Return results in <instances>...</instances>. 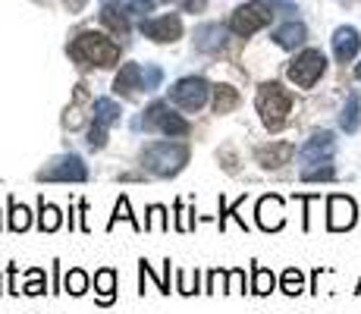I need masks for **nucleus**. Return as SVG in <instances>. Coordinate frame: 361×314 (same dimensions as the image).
<instances>
[{
    "label": "nucleus",
    "mask_w": 361,
    "mask_h": 314,
    "mask_svg": "<svg viewBox=\"0 0 361 314\" xmlns=\"http://www.w3.org/2000/svg\"><path fill=\"white\" fill-rule=\"evenodd\" d=\"M120 220H129L135 233H142V229H145V223H138V220H135V214H132V207H129V198H126V195H120V201H116V207H114V217H110L107 229H114Z\"/></svg>",
    "instance_id": "bb28decb"
},
{
    "label": "nucleus",
    "mask_w": 361,
    "mask_h": 314,
    "mask_svg": "<svg viewBox=\"0 0 361 314\" xmlns=\"http://www.w3.org/2000/svg\"><path fill=\"white\" fill-rule=\"evenodd\" d=\"M185 164H189V145L173 142V138H166V142H151V145H145V151H142V167L151 176L170 179V176H176Z\"/></svg>",
    "instance_id": "f03ea898"
},
{
    "label": "nucleus",
    "mask_w": 361,
    "mask_h": 314,
    "mask_svg": "<svg viewBox=\"0 0 361 314\" xmlns=\"http://www.w3.org/2000/svg\"><path fill=\"white\" fill-rule=\"evenodd\" d=\"M138 274H142V280H154L157 289H161L164 296H170V258L164 261V274H161V277H157L154 270H151V264L142 258V261H138Z\"/></svg>",
    "instance_id": "393cba45"
},
{
    "label": "nucleus",
    "mask_w": 361,
    "mask_h": 314,
    "mask_svg": "<svg viewBox=\"0 0 361 314\" xmlns=\"http://www.w3.org/2000/svg\"><path fill=\"white\" fill-rule=\"evenodd\" d=\"M192 214L195 211H185L183 201H176V229L179 233H189L192 227H195V220H192Z\"/></svg>",
    "instance_id": "e433bc0d"
},
{
    "label": "nucleus",
    "mask_w": 361,
    "mask_h": 314,
    "mask_svg": "<svg viewBox=\"0 0 361 314\" xmlns=\"http://www.w3.org/2000/svg\"><path fill=\"white\" fill-rule=\"evenodd\" d=\"M358 220V207L349 195H330L327 198V229L330 233H345Z\"/></svg>",
    "instance_id": "9d476101"
},
{
    "label": "nucleus",
    "mask_w": 361,
    "mask_h": 314,
    "mask_svg": "<svg viewBox=\"0 0 361 314\" xmlns=\"http://www.w3.org/2000/svg\"><path fill=\"white\" fill-rule=\"evenodd\" d=\"M129 10L132 13H142V16H145V13L154 10V0H129Z\"/></svg>",
    "instance_id": "58836bf2"
},
{
    "label": "nucleus",
    "mask_w": 361,
    "mask_h": 314,
    "mask_svg": "<svg viewBox=\"0 0 361 314\" xmlns=\"http://www.w3.org/2000/svg\"><path fill=\"white\" fill-rule=\"evenodd\" d=\"M305 38H308V29H305L302 23H286V25H280V29L274 32V41L283 47V51H295V47H302L305 44Z\"/></svg>",
    "instance_id": "f3484780"
},
{
    "label": "nucleus",
    "mask_w": 361,
    "mask_h": 314,
    "mask_svg": "<svg viewBox=\"0 0 361 314\" xmlns=\"http://www.w3.org/2000/svg\"><path fill=\"white\" fill-rule=\"evenodd\" d=\"M324 73H327V57H324L317 47H308V51H302L298 57L286 66V76L289 82L298 88H314L317 82L324 79Z\"/></svg>",
    "instance_id": "423d86ee"
},
{
    "label": "nucleus",
    "mask_w": 361,
    "mask_h": 314,
    "mask_svg": "<svg viewBox=\"0 0 361 314\" xmlns=\"http://www.w3.org/2000/svg\"><path fill=\"white\" fill-rule=\"evenodd\" d=\"M336 176V167L330 164V160H324V164H314V167H305L302 170V179L305 183H327V179Z\"/></svg>",
    "instance_id": "c85d7f7f"
},
{
    "label": "nucleus",
    "mask_w": 361,
    "mask_h": 314,
    "mask_svg": "<svg viewBox=\"0 0 361 314\" xmlns=\"http://www.w3.org/2000/svg\"><path fill=\"white\" fill-rule=\"evenodd\" d=\"M358 51H361L358 29H352V25H339V29L333 32V57H336V63H352L358 57Z\"/></svg>",
    "instance_id": "f8f14e48"
},
{
    "label": "nucleus",
    "mask_w": 361,
    "mask_h": 314,
    "mask_svg": "<svg viewBox=\"0 0 361 314\" xmlns=\"http://www.w3.org/2000/svg\"><path fill=\"white\" fill-rule=\"evenodd\" d=\"M274 289H276L274 270H267V267H261V264H255V267H252V292H255V296H270Z\"/></svg>",
    "instance_id": "b1692460"
},
{
    "label": "nucleus",
    "mask_w": 361,
    "mask_h": 314,
    "mask_svg": "<svg viewBox=\"0 0 361 314\" xmlns=\"http://www.w3.org/2000/svg\"><path fill=\"white\" fill-rule=\"evenodd\" d=\"M85 145L92 151H101L104 145H107V126H101V123L92 120V126H88V132H85Z\"/></svg>",
    "instance_id": "473e14b6"
},
{
    "label": "nucleus",
    "mask_w": 361,
    "mask_h": 314,
    "mask_svg": "<svg viewBox=\"0 0 361 314\" xmlns=\"http://www.w3.org/2000/svg\"><path fill=\"white\" fill-rule=\"evenodd\" d=\"M293 157H295V145H289V142H270L255 151V160H258L264 170H276V167L289 164Z\"/></svg>",
    "instance_id": "4468645a"
},
{
    "label": "nucleus",
    "mask_w": 361,
    "mask_h": 314,
    "mask_svg": "<svg viewBox=\"0 0 361 314\" xmlns=\"http://www.w3.org/2000/svg\"><path fill=\"white\" fill-rule=\"evenodd\" d=\"M183 10L185 13H201V10H207V0H183Z\"/></svg>",
    "instance_id": "ea45409f"
},
{
    "label": "nucleus",
    "mask_w": 361,
    "mask_h": 314,
    "mask_svg": "<svg viewBox=\"0 0 361 314\" xmlns=\"http://www.w3.org/2000/svg\"><path fill=\"white\" fill-rule=\"evenodd\" d=\"M94 289H98V305H114L116 298V270L101 267L94 274Z\"/></svg>",
    "instance_id": "6ab92c4d"
},
{
    "label": "nucleus",
    "mask_w": 361,
    "mask_h": 314,
    "mask_svg": "<svg viewBox=\"0 0 361 314\" xmlns=\"http://www.w3.org/2000/svg\"><path fill=\"white\" fill-rule=\"evenodd\" d=\"M226 274H230V270H211L204 292H226Z\"/></svg>",
    "instance_id": "c9c22d12"
},
{
    "label": "nucleus",
    "mask_w": 361,
    "mask_h": 314,
    "mask_svg": "<svg viewBox=\"0 0 361 314\" xmlns=\"http://www.w3.org/2000/svg\"><path fill=\"white\" fill-rule=\"evenodd\" d=\"M138 32L145 38L157 41V44H173V41L183 38V19L176 13H166V16H157V19H142Z\"/></svg>",
    "instance_id": "1a4fd4ad"
},
{
    "label": "nucleus",
    "mask_w": 361,
    "mask_h": 314,
    "mask_svg": "<svg viewBox=\"0 0 361 314\" xmlns=\"http://www.w3.org/2000/svg\"><path fill=\"white\" fill-rule=\"evenodd\" d=\"M120 116H123V110H120V104H116L114 97H94L92 101V120L94 123L114 126V123H120Z\"/></svg>",
    "instance_id": "a211bd4d"
},
{
    "label": "nucleus",
    "mask_w": 361,
    "mask_h": 314,
    "mask_svg": "<svg viewBox=\"0 0 361 314\" xmlns=\"http://www.w3.org/2000/svg\"><path fill=\"white\" fill-rule=\"evenodd\" d=\"M226 292H245V270L242 267L226 274Z\"/></svg>",
    "instance_id": "4c0bfd02"
},
{
    "label": "nucleus",
    "mask_w": 361,
    "mask_h": 314,
    "mask_svg": "<svg viewBox=\"0 0 361 314\" xmlns=\"http://www.w3.org/2000/svg\"><path fill=\"white\" fill-rule=\"evenodd\" d=\"M355 79L361 82V63H358V66H355Z\"/></svg>",
    "instance_id": "a19ab883"
},
{
    "label": "nucleus",
    "mask_w": 361,
    "mask_h": 314,
    "mask_svg": "<svg viewBox=\"0 0 361 314\" xmlns=\"http://www.w3.org/2000/svg\"><path fill=\"white\" fill-rule=\"evenodd\" d=\"M164 82V69L157 63H145L142 66V92H157Z\"/></svg>",
    "instance_id": "2f4dec72"
},
{
    "label": "nucleus",
    "mask_w": 361,
    "mask_h": 314,
    "mask_svg": "<svg viewBox=\"0 0 361 314\" xmlns=\"http://www.w3.org/2000/svg\"><path fill=\"white\" fill-rule=\"evenodd\" d=\"M60 227H63V211H60L57 205H51V201L41 198V205H38V229L41 233H57Z\"/></svg>",
    "instance_id": "412c9836"
},
{
    "label": "nucleus",
    "mask_w": 361,
    "mask_h": 314,
    "mask_svg": "<svg viewBox=\"0 0 361 314\" xmlns=\"http://www.w3.org/2000/svg\"><path fill=\"white\" fill-rule=\"evenodd\" d=\"M255 214H258V227L264 229V233H276V229H283V223H286L280 195H264V198L258 201V211Z\"/></svg>",
    "instance_id": "ddd939ff"
},
{
    "label": "nucleus",
    "mask_w": 361,
    "mask_h": 314,
    "mask_svg": "<svg viewBox=\"0 0 361 314\" xmlns=\"http://www.w3.org/2000/svg\"><path fill=\"white\" fill-rule=\"evenodd\" d=\"M333 151H336V138H333V132H314V135L302 145V151H298L302 170H305V167H314V164L330 160Z\"/></svg>",
    "instance_id": "9b49d317"
},
{
    "label": "nucleus",
    "mask_w": 361,
    "mask_h": 314,
    "mask_svg": "<svg viewBox=\"0 0 361 314\" xmlns=\"http://www.w3.org/2000/svg\"><path fill=\"white\" fill-rule=\"evenodd\" d=\"M66 54L73 57L75 66H82V69H92V66L107 69V66L120 63V44L101 32H79L69 41Z\"/></svg>",
    "instance_id": "f257e3e1"
},
{
    "label": "nucleus",
    "mask_w": 361,
    "mask_h": 314,
    "mask_svg": "<svg viewBox=\"0 0 361 314\" xmlns=\"http://www.w3.org/2000/svg\"><path fill=\"white\" fill-rule=\"evenodd\" d=\"M355 292H361V280H358V289H355Z\"/></svg>",
    "instance_id": "79ce46f5"
},
{
    "label": "nucleus",
    "mask_w": 361,
    "mask_h": 314,
    "mask_svg": "<svg viewBox=\"0 0 361 314\" xmlns=\"http://www.w3.org/2000/svg\"><path fill=\"white\" fill-rule=\"evenodd\" d=\"M339 126H343V132H358V126H361V97L352 92L349 97H345V107H343V114H339Z\"/></svg>",
    "instance_id": "4be33fe9"
},
{
    "label": "nucleus",
    "mask_w": 361,
    "mask_h": 314,
    "mask_svg": "<svg viewBox=\"0 0 361 314\" xmlns=\"http://www.w3.org/2000/svg\"><path fill=\"white\" fill-rule=\"evenodd\" d=\"M242 104V95L235 92L233 85H214V114H233Z\"/></svg>",
    "instance_id": "aec40b11"
},
{
    "label": "nucleus",
    "mask_w": 361,
    "mask_h": 314,
    "mask_svg": "<svg viewBox=\"0 0 361 314\" xmlns=\"http://www.w3.org/2000/svg\"><path fill=\"white\" fill-rule=\"evenodd\" d=\"M274 4H267V0H252V4H242L233 10L230 23H226V29L233 35H239V38H252L255 32H261L264 25H270V19H274Z\"/></svg>",
    "instance_id": "20e7f679"
},
{
    "label": "nucleus",
    "mask_w": 361,
    "mask_h": 314,
    "mask_svg": "<svg viewBox=\"0 0 361 314\" xmlns=\"http://www.w3.org/2000/svg\"><path fill=\"white\" fill-rule=\"evenodd\" d=\"M145 229H151V233H166V229H170V220H166V207L164 205H151L148 207Z\"/></svg>",
    "instance_id": "c756f323"
},
{
    "label": "nucleus",
    "mask_w": 361,
    "mask_h": 314,
    "mask_svg": "<svg viewBox=\"0 0 361 314\" xmlns=\"http://www.w3.org/2000/svg\"><path fill=\"white\" fill-rule=\"evenodd\" d=\"M29 227H32V211L10 195V229L13 233H25Z\"/></svg>",
    "instance_id": "a878e982"
},
{
    "label": "nucleus",
    "mask_w": 361,
    "mask_h": 314,
    "mask_svg": "<svg viewBox=\"0 0 361 314\" xmlns=\"http://www.w3.org/2000/svg\"><path fill=\"white\" fill-rule=\"evenodd\" d=\"M101 23L107 25V29L114 32V35H120V38H123V35H129V19H126V13H123L116 4H104Z\"/></svg>",
    "instance_id": "5701e85b"
},
{
    "label": "nucleus",
    "mask_w": 361,
    "mask_h": 314,
    "mask_svg": "<svg viewBox=\"0 0 361 314\" xmlns=\"http://www.w3.org/2000/svg\"><path fill=\"white\" fill-rule=\"evenodd\" d=\"M255 104H258V114H261L264 126L276 132L283 123H286V116L293 114V92L283 88L280 82H261Z\"/></svg>",
    "instance_id": "7ed1b4c3"
},
{
    "label": "nucleus",
    "mask_w": 361,
    "mask_h": 314,
    "mask_svg": "<svg viewBox=\"0 0 361 314\" xmlns=\"http://www.w3.org/2000/svg\"><path fill=\"white\" fill-rule=\"evenodd\" d=\"M135 92H142V63H123L114 76V95L132 97Z\"/></svg>",
    "instance_id": "dca6fc26"
},
{
    "label": "nucleus",
    "mask_w": 361,
    "mask_h": 314,
    "mask_svg": "<svg viewBox=\"0 0 361 314\" xmlns=\"http://www.w3.org/2000/svg\"><path fill=\"white\" fill-rule=\"evenodd\" d=\"M142 126L145 129H157L164 132L166 138H185L192 132V123L185 116H179L176 110L170 107V101H154L142 116Z\"/></svg>",
    "instance_id": "39448f33"
},
{
    "label": "nucleus",
    "mask_w": 361,
    "mask_h": 314,
    "mask_svg": "<svg viewBox=\"0 0 361 314\" xmlns=\"http://www.w3.org/2000/svg\"><path fill=\"white\" fill-rule=\"evenodd\" d=\"M280 289L286 292V296H298V292L305 289V277H302V270H298V267L283 270V277H280Z\"/></svg>",
    "instance_id": "7c9ffc66"
},
{
    "label": "nucleus",
    "mask_w": 361,
    "mask_h": 314,
    "mask_svg": "<svg viewBox=\"0 0 361 314\" xmlns=\"http://www.w3.org/2000/svg\"><path fill=\"white\" fill-rule=\"evenodd\" d=\"M0 292H4V289H0Z\"/></svg>",
    "instance_id": "a18cd8bd"
},
{
    "label": "nucleus",
    "mask_w": 361,
    "mask_h": 314,
    "mask_svg": "<svg viewBox=\"0 0 361 314\" xmlns=\"http://www.w3.org/2000/svg\"><path fill=\"white\" fill-rule=\"evenodd\" d=\"M214 95V85L204 79V76H185V79L173 82L170 88V104H176V107L189 110V114H195L207 104V97Z\"/></svg>",
    "instance_id": "0eeeda50"
},
{
    "label": "nucleus",
    "mask_w": 361,
    "mask_h": 314,
    "mask_svg": "<svg viewBox=\"0 0 361 314\" xmlns=\"http://www.w3.org/2000/svg\"><path fill=\"white\" fill-rule=\"evenodd\" d=\"M85 179L88 167L79 155H60L44 170H38V183H85Z\"/></svg>",
    "instance_id": "6e6552de"
},
{
    "label": "nucleus",
    "mask_w": 361,
    "mask_h": 314,
    "mask_svg": "<svg viewBox=\"0 0 361 314\" xmlns=\"http://www.w3.org/2000/svg\"><path fill=\"white\" fill-rule=\"evenodd\" d=\"M63 292L69 296H85L88 292V274L82 267H73L69 274L63 277Z\"/></svg>",
    "instance_id": "cd10ccee"
},
{
    "label": "nucleus",
    "mask_w": 361,
    "mask_h": 314,
    "mask_svg": "<svg viewBox=\"0 0 361 314\" xmlns=\"http://www.w3.org/2000/svg\"><path fill=\"white\" fill-rule=\"evenodd\" d=\"M25 277H29V283L23 286V292H25V296H44V286H47V280H44V270L32 267Z\"/></svg>",
    "instance_id": "f704fd0d"
},
{
    "label": "nucleus",
    "mask_w": 361,
    "mask_h": 314,
    "mask_svg": "<svg viewBox=\"0 0 361 314\" xmlns=\"http://www.w3.org/2000/svg\"><path fill=\"white\" fill-rule=\"evenodd\" d=\"M104 4H114V0H104Z\"/></svg>",
    "instance_id": "37998d69"
},
{
    "label": "nucleus",
    "mask_w": 361,
    "mask_h": 314,
    "mask_svg": "<svg viewBox=\"0 0 361 314\" xmlns=\"http://www.w3.org/2000/svg\"><path fill=\"white\" fill-rule=\"evenodd\" d=\"M176 289L183 292V296H195L198 289V270L192 274V270H176Z\"/></svg>",
    "instance_id": "72a5a7b5"
},
{
    "label": "nucleus",
    "mask_w": 361,
    "mask_h": 314,
    "mask_svg": "<svg viewBox=\"0 0 361 314\" xmlns=\"http://www.w3.org/2000/svg\"><path fill=\"white\" fill-rule=\"evenodd\" d=\"M166 4H170V0H166Z\"/></svg>",
    "instance_id": "c03bdc74"
},
{
    "label": "nucleus",
    "mask_w": 361,
    "mask_h": 314,
    "mask_svg": "<svg viewBox=\"0 0 361 314\" xmlns=\"http://www.w3.org/2000/svg\"><path fill=\"white\" fill-rule=\"evenodd\" d=\"M226 25H220V23H204V25H198L195 29V51L201 54H217L220 47L226 44Z\"/></svg>",
    "instance_id": "2eb2a0df"
}]
</instances>
